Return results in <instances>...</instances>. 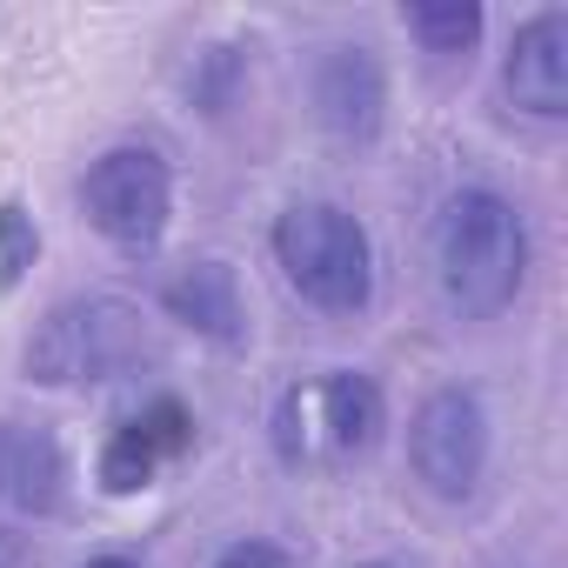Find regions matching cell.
Returning <instances> with one entry per match:
<instances>
[{
  "instance_id": "6da1fadb",
  "label": "cell",
  "mask_w": 568,
  "mask_h": 568,
  "mask_svg": "<svg viewBox=\"0 0 568 568\" xmlns=\"http://www.w3.org/2000/svg\"><path fill=\"white\" fill-rule=\"evenodd\" d=\"M428 261H435V288L462 322H495L528 274V227L515 201L495 187H462L435 207L428 227Z\"/></svg>"
},
{
  "instance_id": "7a4b0ae2",
  "label": "cell",
  "mask_w": 568,
  "mask_h": 568,
  "mask_svg": "<svg viewBox=\"0 0 568 568\" xmlns=\"http://www.w3.org/2000/svg\"><path fill=\"white\" fill-rule=\"evenodd\" d=\"M154 362H161V335L121 295H74V302L48 308V322L28 335V355H21L28 382H41V388L128 382Z\"/></svg>"
},
{
  "instance_id": "3957f363",
  "label": "cell",
  "mask_w": 568,
  "mask_h": 568,
  "mask_svg": "<svg viewBox=\"0 0 568 568\" xmlns=\"http://www.w3.org/2000/svg\"><path fill=\"white\" fill-rule=\"evenodd\" d=\"M388 428V408H382V388L355 368H328V375H308L295 382L288 395L274 402V455L302 468V475H342L355 468L362 455H375Z\"/></svg>"
},
{
  "instance_id": "277c9868",
  "label": "cell",
  "mask_w": 568,
  "mask_h": 568,
  "mask_svg": "<svg viewBox=\"0 0 568 568\" xmlns=\"http://www.w3.org/2000/svg\"><path fill=\"white\" fill-rule=\"evenodd\" d=\"M274 261L288 288L322 315H362L375 302V247L368 227L335 201H295L274 221Z\"/></svg>"
},
{
  "instance_id": "5b68a950",
  "label": "cell",
  "mask_w": 568,
  "mask_h": 568,
  "mask_svg": "<svg viewBox=\"0 0 568 568\" xmlns=\"http://www.w3.org/2000/svg\"><path fill=\"white\" fill-rule=\"evenodd\" d=\"M81 214L121 254H154L174 214V174L154 148H108L81 181Z\"/></svg>"
},
{
  "instance_id": "8992f818",
  "label": "cell",
  "mask_w": 568,
  "mask_h": 568,
  "mask_svg": "<svg viewBox=\"0 0 568 568\" xmlns=\"http://www.w3.org/2000/svg\"><path fill=\"white\" fill-rule=\"evenodd\" d=\"M408 462L428 495L468 501L488 475V415L468 388H435L408 422Z\"/></svg>"
},
{
  "instance_id": "52a82bcc",
  "label": "cell",
  "mask_w": 568,
  "mask_h": 568,
  "mask_svg": "<svg viewBox=\"0 0 568 568\" xmlns=\"http://www.w3.org/2000/svg\"><path fill=\"white\" fill-rule=\"evenodd\" d=\"M194 448V415L174 402V395H154L141 415H128L114 435H108V448H101V488L108 495H134V488H148L168 462H181Z\"/></svg>"
},
{
  "instance_id": "ba28073f",
  "label": "cell",
  "mask_w": 568,
  "mask_h": 568,
  "mask_svg": "<svg viewBox=\"0 0 568 568\" xmlns=\"http://www.w3.org/2000/svg\"><path fill=\"white\" fill-rule=\"evenodd\" d=\"M501 94L535 114V121H561L568 114V14L548 8L535 21L515 28L508 61H501Z\"/></svg>"
},
{
  "instance_id": "9c48e42d",
  "label": "cell",
  "mask_w": 568,
  "mask_h": 568,
  "mask_svg": "<svg viewBox=\"0 0 568 568\" xmlns=\"http://www.w3.org/2000/svg\"><path fill=\"white\" fill-rule=\"evenodd\" d=\"M315 114L335 141H375L388 114V81L368 48H322L315 61Z\"/></svg>"
},
{
  "instance_id": "30bf717a",
  "label": "cell",
  "mask_w": 568,
  "mask_h": 568,
  "mask_svg": "<svg viewBox=\"0 0 568 568\" xmlns=\"http://www.w3.org/2000/svg\"><path fill=\"white\" fill-rule=\"evenodd\" d=\"M0 501L21 515H61L68 508V455L34 422H0Z\"/></svg>"
},
{
  "instance_id": "8fae6325",
  "label": "cell",
  "mask_w": 568,
  "mask_h": 568,
  "mask_svg": "<svg viewBox=\"0 0 568 568\" xmlns=\"http://www.w3.org/2000/svg\"><path fill=\"white\" fill-rule=\"evenodd\" d=\"M161 308H168L174 322H187L194 335L221 342V348H234V342L247 335L241 281H234L227 261H187V267H174V274L161 281Z\"/></svg>"
},
{
  "instance_id": "7c38bea8",
  "label": "cell",
  "mask_w": 568,
  "mask_h": 568,
  "mask_svg": "<svg viewBox=\"0 0 568 568\" xmlns=\"http://www.w3.org/2000/svg\"><path fill=\"white\" fill-rule=\"evenodd\" d=\"M402 21L422 41V54H435V61H468V48L481 41L475 0H422V8H402Z\"/></svg>"
},
{
  "instance_id": "4fadbf2b",
  "label": "cell",
  "mask_w": 568,
  "mask_h": 568,
  "mask_svg": "<svg viewBox=\"0 0 568 568\" xmlns=\"http://www.w3.org/2000/svg\"><path fill=\"white\" fill-rule=\"evenodd\" d=\"M41 261V227L28 214V201H0V288H21L28 267Z\"/></svg>"
},
{
  "instance_id": "5bb4252c",
  "label": "cell",
  "mask_w": 568,
  "mask_h": 568,
  "mask_svg": "<svg viewBox=\"0 0 568 568\" xmlns=\"http://www.w3.org/2000/svg\"><path fill=\"white\" fill-rule=\"evenodd\" d=\"M214 568H295V561H288V548H274V541H234V548H221Z\"/></svg>"
},
{
  "instance_id": "9a60e30c",
  "label": "cell",
  "mask_w": 568,
  "mask_h": 568,
  "mask_svg": "<svg viewBox=\"0 0 568 568\" xmlns=\"http://www.w3.org/2000/svg\"><path fill=\"white\" fill-rule=\"evenodd\" d=\"M0 568H41V561H34V548H28L8 521H0Z\"/></svg>"
},
{
  "instance_id": "2e32d148",
  "label": "cell",
  "mask_w": 568,
  "mask_h": 568,
  "mask_svg": "<svg viewBox=\"0 0 568 568\" xmlns=\"http://www.w3.org/2000/svg\"><path fill=\"white\" fill-rule=\"evenodd\" d=\"M88 568H134V561H121V555H101V561H88Z\"/></svg>"
},
{
  "instance_id": "e0dca14e",
  "label": "cell",
  "mask_w": 568,
  "mask_h": 568,
  "mask_svg": "<svg viewBox=\"0 0 568 568\" xmlns=\"http://www.w3.org/2000/svg\"><path fill=\"white\" fill-rule=\"evenodd\" d=\"M362 568H395V561H362Z\"/></svg>"
}]
</instances>
